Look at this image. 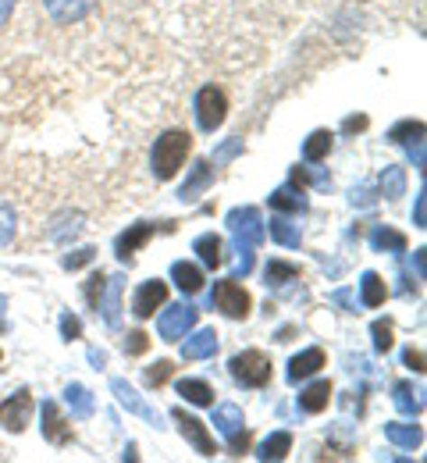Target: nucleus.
Wrapping results in <instances>:
<instances>
[{
    "mask_svg": "<svg viewBox=\"0 0 427 463\" xmlns=\"http://www.w3.org/2000/svg\"><path fill=\"white\" fill-rule=\"evenodd\" d=\"M228 232H232V239H236V253H239V260H236V279H246L249 271H253V253H256V246L264 242V218H260V211L256 207H236V211H228Z\"/></svg>",
    "mask_w": 427,
    "mask_h": 463,
    "instance_id": "1",
    "label": "nucleus"
},
{
    "mask_svg": "<svg viewBox=\"0 0 427 463\" xmlns=\"http://www.w3.org/2000/svg\"><path fill=\"white\" fill-rule=\"evenodd\" d=\"M189 154H192V136L182 132V128H168V132L153 143V154H150L157 182H172V178L179 175V168L185 165Z\"/></svg>",
    "mask_w": 427,
    "mask_h": 463,
    "instance_id": "2",
    "label": "nucleus"
},
{
    "mask_svg": "<svg viewBox=\"0 0 427 463\" xmlns=\"http://www.w3.org/2000/svg\"><path fill=\"white\" fill-rule=\"evenodd\" d=\"M228 374L243 389H264L271 382V356L264 349H243L228 360Z\"/></svg>",
    "mask_w": 427,
    "mask_h": 463,
    "instance_id": "3",
    "label": "nucleus"
},
{
    "mask_svg": "<svg viewBox=\"0 0 427 463\" xmlns=\"http://www.w3.org/2000/svg\"><path fill=\"white\" fill-rule=\"evenodd\" d=\"M210 307L221 310V314L232 317V321H246L249 310H253V296L239 286V279H225V282H214V289H210Z\"/></svg>",
    "mask_w": 427,
    "mask_h": 463,
    "instance_id": "4",
    "label": "nucleus"
},
{
    "mask_svg": "<svg viewBox=\"0 0 427 463\" xmlns=\"http://www.w3.org/2000/svg\"><path fill=\"white\" fill-rule=\"evenodd\" d=\"M192 108H196V125H200L203 132H218V128L225 125V118H228V97H225L218 86H203V90L196 93Z\"/></svg>",
    "mask_w": 427,
    "mask_h": 463,
    "instance_id": "5",
    "label": "nucleus"
},
{
    "mask_svg": "<svg viewBox=\"0 0 427 463\" xmlns=\"http://www.w3.org/2000/svg\"><path fill=\"white\" fill-rule=\"evenodd\" d=\"M196 321H200V310L192 303H175V307H168L157 317V335L164 343H179V339H185L196 328Z\"/></svg>",
    "mask_w": 427,
    "mask_h": 463,
    "instance_id": "6",
    "label": "nucleus"
},
{
    "mask_svg": "<svg viewBox=\"0 0 427 463\" xmlns=\"http://www.w3.org/2000/svg\"><path fill=\"white\" fill-rule=\"evenodd\" d=\"M172 420L179 424L182 439L189 442V446H192V449H196V453H200V457H207V460H210V457H218L214 435L207 431V424H203L200 417H192V413H185L182 406H175V410H172Z\"/></svg>",
    "mask_w": 427,
    "mask_h": 463,
    "instance_id": "7",
    "label": "nucleus"
},
{
    "mask_svg": "<svg viewBox=\"0 0 427 463\" xmlns=\"http://www.w3.org/2000/svg\"><path fill=\"white\" fill-rule=\"evenodd\" d=\"M29 420H32V392H29V389H18L14 396H7V400L0 403V424H4L11 435L25 431Z\"/></svg>",
    "mask_w": 427,
    "mask_h": 463,
    "instance_id": "8",
    "label": "nucleus"
},
{
    "mask_svg": "<svg viewBox=\"0 0 427 463\" xmlns=\"http://www.w3.org/2000/svg\"><path fill=\"white\" fill-rule=\"evenodd\" d=\"M164 303H168V282L150 279V282H143V286L135 289V296H132V314H135L139 321H146V317H153Z\"/></svg>",
    "mask_w": 427,
    "mask_h": 463,
    "instance_id": "9",
    "label": "nucleus"
},
{
    "mask_svg": "<svg viewBox=\"0 0 427 463\" xmlns=\"http://www.w3.org/2000/svg\"><path fill=\"white\" fill-rule=\"evenodd\" d=\"M157 235V225L153 222H139V225H128V229L115 239V257L122 260V264H132V253H139L150 239Z\"/></svg>",
    "mask_w": 427,
    "mask_h": 463,
    "instance_id": "10",
    "label": "nucleus"
},
{
    "mask_svg": "<svg viewBox=\"0 0 427 463\" xmlns=\"http://www.w3.org/2000/svg\"><path fill=\"white\" fill-rule=\"evenodd\" d=\"M40 417H43V439L51 442V446H68L71 442V424L64 420L61 406L54 403V400H43V410H40Z\"/></svg>",
    "mask_w": 427,
    "mask_h": 463,
    "instance_id": "11",
    "label": "nucleus"
},
{
    "mask_svg": "<svg viewBox=\"0 0 427 463\" xmlns=\"http://www.w3.org/2000/svg\"><path fill=\"white\" fill-rule=\"evenodd\" d=\"M267 203H271V211H282V214H306L310 211V200H306V193L300 185H278L271 196H267Z\"/></svg>",
    "mask_w": 427,
    "mask_h": 463,
    "instance_id": "12",
    "label": "nucleus"
},
{
    "mask_svg": "<svg viewBox=\"0 0 427 463\" xmlns=\"http://www.w3.org/2000/svg\"><path fill=\"white\" fill-rule=\"evenodd\" d=\"M122 286L125 279H107V289L100 296V307H97V314H104V321H107V328H122Z\"/></svg>",
    "mask_w": 427,
    "mask_h": 463,
    "instance_id": "13",
    "label": "nucleus"
},
{
    "mask_svg": "<svg viewBox=\"0 0 427 463\" xmlns=\"http://www.w3.org/2000/svg\"><path fill=\"white\" fill-rule=\"evenodd\" d=\"M111 392L118 396V403H122L128 413H135V417H143V420H150V424H161V417H157L150 406L139 400V392H135V389H132L125 378H111Z\"/></svg>",
    "mask_w": 427,
    "mask_h": 463,
    "instance_id": "14",
    "label": "nucleus"
},
{
    "mask_svg": "<svg viewBox=\"0 0 427 463\" xmlns=\"http://www.w3.org/2000/svg\"><path fill=\"white\" fill-rule=\"evenodd\" d=\"M320 367H324V349L320 346L303 349V353H296V356L289 360V382L300 385V382H306L310 374H317Z\"/></svg>",
    "mask_w": 427,
    "mask_h": 463,
    "instance_id": "15",
    "label": "nucleus"
},
{
    "mask_svg": "<svg viewBox=\"0 0 427 463\" xmlns=\"http://www.w3.org/2000/svg\"><path fill=\"white\" fill-rule=\"evenodd\" d=\"M214 185V168H210V161H196L192 168H189V178L182 182V189H179V200L189 203V200H196L200 193H207Z\"/></svg>",
    "mask_w": 427,
    "mask_h": 463,
    "instance_id": "16",
    "label": "nucleus"
},
{
    "mask_svg": "<svg viewBox=\"0 0 427 463\" xmlns=\"http://www.w3.org/2000/svg\"><path fill=\"white\" fill-rule=\"evenodd\" d=\"M367 242H370L374 253H406V246H410V239L403 232L388 229V225H374L370 235H367Z\"/></svg>",
    "mask_w": 427,
    "mask_h": 463,
    "instance_id": "17",
    "label": "nucleus"
},
{
    "mask_svg": "<svg viewBox=\"0 0 427 463\" xmlns=\"http://www.w3.org/2000/svg\"><path fill=\"white\" fill-rule=\"evenodd\" d=\"M192 253H196L210 271L225 264V242H221V235H214V232L196 235V239H192Z\"/></svg>",
    "mask_w": 427,
    "mask_h": 463,
    "instance_id": "18",
    "label": "nucleus"
},
{
    "mask_svg": "<svg viewBox=\"0 0 427 463\" xmlns=\"http://www.w3.org/2000/svg\"><path fill=\"white\" fill-rule=\"evenodd\" d=\"M43 4H47L51 18H54V22H61V25H75V22H82V18L89 14V7H93V0H43Z\"/></svg>",
    "mask_w": 427,
    "mask_h": 463,
    "instance_id": "19",
    "label": "nucleus"
},
{
    "mask_svg": "<svg viewBox=\"0 0 427 463\" xmlns=\"http://www.w3.org/2000/svg\"><path fill=\"white\" fill-rule=\"evenodd\" d=\"M385 439L399 449H421L424 442V428L421 424H399V420H388L385 424Z\"/></svg>",
    "mask_w": 427,
    "mask_h": 463,
    "instance_id": "20",
    "label": "nucleus"
},
{
    "mask_svg": "<svg viewBox=\"0 0 427 463\" xmlns=\"http://www.w3.org/2000/svg\"><path fill=\"white\" fill-rule=\"evenodd\" d=\"M218 353V332L214 328H200L192 339L182 343V360H207Z\"/></svg>",
    "mask_w": 427,
    "mask_h": 463,
    "instance_id": "21",
    "label": "nucleus"
},
{
    "mask_svg": "<svg viewBox=\"0 0 427 463\" xmlns=\"http://www.w3.org/2000/svg\"><path fill=\"white\" fill-rule=\"evenodd\" d=\"M392 403L403 417H421V410H424V400L413 389V382H395L392 385Z\"/></svg>",
    "mask_w": 427,
    "mask_h": 463,
    "instance_id": "22",
    "label": "nucleus"
},
{
    "mask_svg": "<svg viewBox=\"0 0 427 463\" xmlns=\"http://www.w3.org/2000/svg\"><path fill=\"white\" fill-rule=\"evenodd\" d=\"M328 403H331V382H324V378L306 385L303 392H300V400H296V406L303 413H320V410H328Z\"/></svg>",
    "mask_w": 427,
    "mask_h": 463,
    "instance_id": "23",
    "label": "nucleus"
},
{
    "mask_svg": "<svg viewBox=\"0 0 427 463\" xmlns=\"http://www.w3.org/2000/svg\"><path fill=\"white\" fill-rule=\"evenodd\" d=\"M64 403L71 406V417H75V420H86V417H93V410H97L93 392H89L86 385H79V382H71V385L64 389Z\"/></svg>",
    "mask_w": 427,
    "mask_h": 463,
    "instance_id": "24",
    "label": "nucleus"
},
{
    "mask_svg": "<svg viewBox=\"0 0 427 463\" xmlns=\"http://www.w3.org/2000/svg\"><path fill=\"white\" fill-rule=\"evenodd\" d=\"M264 279H267V289L282 292L289 282H300V279H303V271H300L296 264H289V260H267Z\"/></svg>",
    "mask_w": 427,
    "mask_h": 463,
    "instance_id": "25",
    "label": "nucleus"
},
{
    "mask_svg": "<svg viewBox=\"0 0 427 463\" xmlns=\"http://www.w3.org/2000/svg\"><path fill=\"white\" fill-rule=\"evenodd\" d=\"M331 146H335V132H328V128H317V132H310V136H306V143H303V161H310V165H320V161H328Z\"/></svg>",
    "mask_w": 427,
    "mask_h": 463,
    "instance_id": "26",
    "label": "nucleus"
},
{
    "mask_svg": "<svg viewBox=\"0 0 427 463\" xmlns=\"http://www.w3.org/2000/svg\"><path fill=\"white\" fill-rule=\"evenodd\" d=\"M172 282H175L185 296H196V292L203 289V271H200L196 264H189V260H175V264H172Z\"/></svg>",
    "mask_w": 427,
    "mask_h": 463,
    "instance_id": "27",
    "label": "nucleus"
},
{
    "mask_svg": "<svg viewBox=\"0 0 427 463\" xmlns=\"http://www.w3.org/2000/svg\"><path fill=\"white\" fill-rule=\"evenodd\" d=\"M243 424H246V417H243V406H236V403H221L218 410H214V428L225 435V439H232V435H239L243 431Z\"/></svg>",
    "mask_w": 427,
    "mask_h": 463,
    "instance_id": "28",
    "label": "nucleus"
},
{
    "mask_svg": "<svg viewBox=\"0 0 427 463\" xmlns=\"http://www.w3.org/2000/svg\"><path fill=\"white\" fill-rule=\"evenodd\" d=\"M388 143H395V146H417V143H424V121H413V118H406V121H399V125H392L388 128Z\"/></svg>",
    "mask_w": 427,
    "mask_h": 463,
    "instance_id": "29",
    "label": "nucleus"
},
{
    "mask_svg": "<svg viewBox=\"0 0 427 463\" xmlns=\"http://www.w3.org/2000/svg\"><path fill=\"white\" fill-rule=\"evenodd\" d=\"M292 453V435L289 431H274L256 446V460H285Z\"/></svg>",
    "mask_w": 427,
    "mask_h": 463,
    "instance_id": "30",
    "label": "nucleus"
},
{
    "mask_svg": "<svg viewBox=\"0 0 427 463\" xmlns=\"http://www.w3.org/2000/svg\"><path fill=\"white\" fill-rule=\"evenodd\" d=\"M385 299H388L385 279H381L377 271H364V279H360V303H364V307H381Z\"/></svg>",
    "mask_w": 427,
    "mask_h": 463,
    "instance_id": "31",
    "label": "nucleus"
},
{
    "mask_svg": "<svg viewBox=\"0 0 427 463\" xmlns=\"http://www.w3.org/2000/svg\"><path fill=\"white\" fill-rule=\"evenodd\" d=\"M179 396H185V403L192 406H214V389L203 378H182L179 382Z\"/></svg>",
    "mask_w": 427,
    "mask_h": 463,
    "instance_id": "32",
    "label": "nucleus"
},
{
    "mask_svg": "<svg viewBox=\"0 0 427 463\" xmlns=\"http://www.w3.org/2000/svg\"><path fill=\"white\" fill-rule=\"evenodd\" d=\"M264 232H271V239L278 242V246H285V250H300V229L292 225V222H285V218H271Z\"/></svg>",
    "mask_w": 427,
    "mask_h": 463,
    "instance_id": "33",
    "label": "nucleus"
},
{
    "mask_svg": "<svg viewBox=\"0 0 427 463\" xmlns=\"http://www.w3.org/2000/svg\"><path fill=\"white\" fill-rule=\"evenodd\" d=\"M377 189H381V196H385V200H399V196L406 193V172H403L399 165H388V168L381 172Z\"/></svg>",
    "mask_w": 427,
    "mask_h": 463,
    "instance_id": "34",
    "label": "nucleus"
},
{
    "mask_svg": "<svg viewBox=\"0 0 427 463\" xmlns=\"http://www.w3.org/2000/svg\"><path fill=\"white\" fill-rule=\"evenodd\" d=\"M79 232H82V214L64 211V214L54 218V225H51V239L54 242H71V239H79Z\"/></svg>",
    "mask_w": 427,
    "mask_h": 463,
    "instance_id": "35",
    "label": "nucleus"
},
{
    "mask_svg": "<svg viewBox=\"0 0 427 463\" xmlns=\"http://www.w3.org/2000/svg\"><path fill=\"white\" fill-rule=\"evenodd\" d=\"M172 374H175V364H172V360H157V364H150V367L143 371V382H146L150 389H161Z\"/></svg>",
    "mask_w": 427,
    "mask_h": 463,
    "instance_id": "36",
    "label": "nucleus"
},
{
    "mask_svg": "<svg viewBox=\"0 0 427 463\" xmlns=\"http://www.w3.org/2000/svg\"><path fill=\"white\" fill-rule=\"evenodd\" d=\"M14 232H18V218H14V207L0 200V250L14 242Z\"/></svg>",
    "mask_w": 427,
    "mask_h": 463,
    "instance_id": "37",
    "label": "nucleus"
},
{
    "mask_svg": "<svg viewBox=\"0 0 427 463\" xmlns=\"http://www.w3.org/2000/svg\"><path fill=\"white\" fill-rule=\"evenodd\" d=\"M93 260H97V250H93V246H82V250H71V253H64L61 268H64V271H82V268H89Z\"/></svg>",
    "mask_w": 427,
    "mask_h": 463,
    "instance_id": "38",
    "label": "nucleus"
},
{
    "mask_svg": "<svg viewBox=\"0 0 427 463\" xmlns=\"http://www.w3.org/2000/svg\"><path fill=\"white\" fill-rule=\"evenodd\" d=\"M370 335H374V349H377V353H388V349L395 346V339H392V321H388V317L374 321V325H370Z\"/></svg>",
    "mask_w": 427,
    "mask_h": 463,
    "instance_id": "39",
    "label": "nucleus"
},
{
    "mask_svg": "<svg viewBox=\"0 0 427 463\" xmlns=\"http://www.w3.org/2000/svg\"><path fill=\"white\" fill-rule=\"evenodd\" d=\"M239 154H243V139H228V143H221V146L214 150V168H221V165L236 161Z\"/></svg>",
    "mask_w": 427,
    "mask_h": 463,
    "instance_id": "40",
    "label": "nucleus"
},
{
    "mask_svg": "<svg viewBox=\"0 0 427 463\" xmlns=\"http://www.w3.org/2000/svg\"><path fill=\"white\" fill-rule=\"evenodd\" d=\"M104 289H107V275L100 271V275H93L89 282H86V303L97 310L100 307V296H104Z\"/></svg>",
    "mask_w": 427,
    "mask_h": 463,
    "instance_id": "41",
    "label": "nucleus"
},
{
    "mask_svg": "<svg viewBox=\"0 0 427 463\" xmlns=\"http://www.w3.org/2000/svg\"><path fill=\"white\" fill-rule=\"evenodd\" d=\"M61 339H64V343L82 339V321H79L71 310H64V314H61Z\"/></svg>",
    "mask_w": 427,
    "mask_h": 463,
    "instance_id": "42",
    "label": "nucleus"
},
{
    "mask_svg": "<svg viewBox=\"0 0 427 463\" xmlns=\"http://www.w3.org/2000/svg\"><path fill=\"white\" fill-rule=\"evenodd\" d=\"M150 349V335L146 332H128L125 335V356H143Z\"/></svg>",
    "mask_w": 427,
    "mask_h": 463,
    "instance_id": "43",
    "label": "nucleus"
},
{
    "mask_svg": "<svg viewBox=\"0 0 427 463\" xmlns=\"http://www.w3.org/2000/svg\"><path fill=\"white\" fill-rule=\"evenodd\" d=\"M403 364H406L410 371H417V374H424V349L406 346V349H403Z\"/></svg>",
    "mask_w": 427,
    "mask_h": 463,
    "instance_id": "44",
    "label": "nucleus"
},
{
    "mask_svg": "<svg viewBox=\"0 0 427 463\" xmlns=\"http://www.w3.org/2000/svg\"><path fill=\"white\" fill-rule=\"evenodd\" d=\"M349 200H353V207H374V200H377V196H374V189H370V185H357V189H353V196H349Z\"/></svg>",
    "mask_w": 427,
    "mask_h": 463,
    "instance_id": "45",
    "label": "nucleus"
},
{
    "mask_svg": "<svg viewBox=\"0 0 427 463\" xmlns=\"http://www.w3.org/2000/svg\"><path fill=\"white\" fill-rule=\"evenodd\" d=\"M331 303H335V307H342L346 314H357V299H353V292H349V289L331 292Z\"/></svg>",
    "mask_w": 427,
    "mask_h": 463,
    "instance_id": "46",
    "label": "nucleus"
},
{
    "mask_svg": "<svg viewBox=\"0 0 427 463\" xmlns=\"http://www.w3.org/2000/svg\"><path fill=\"white\" fill-rule=\"evenodd\" d=\"M413 225H417V229H427V193H424V189L417 193V207H413Z\"/></svg>",
    "mask_w": 427,
    "mask_h": 463,
    "instance_id": "47",
    "label": "nucleus"
},
{
    "mask_svg": "<svg viewBox=\"0 0 427 463\" xmlns=\"http://www.w3.org/2000/svg\"><path fill=\"white\" fill-rule=\"evenodd\" d=\"M228 453H232V457L249 453V435H246V428L239 431V435H232V439H228Z\"/></svg>",
    "mask_w": 427,
    "mask_h": 463,
    "instance_id": "48",
    "label": "nucleus"
},
{
    "mask_svg": "<svg viewBox=\"0 0 427 463\" xmlns=\"http://www.w3.org/2000/svg\"><path fill=\"white\" fill-rule=\"evenodd\" d=\"M367 125H370L367 115H353V118H346V121H342V132H346V136H353V132H364Z\"/></svg>",
    "mask_w": 427,
    "mask_h": 463,
    "instance_id": "49",
    "label": "nucleus"
},
{
    "mask_svg": "<svg viewBox=\"0 0 427 463\" xmlns=\"http://www.w3.org/2000/svg\"><path fill=\"white\" fill-rule=\"evenodd\" d=\"M289 182L303 189V185H313V175H310V168H300V165H296V168L289 172Z\"/></svg>",
    "mask_w": 427,
    "mask_h": 463,
    "instance_id": "50",
    "label": "nucleus"
},
{
    "mask_svg": "<svg viewBox=\"0 0 427 463\" xmlns=\"http://www.w3.org/2000/svg\"><path fill=\"white\" fill-rule=\"evenodd\" d=\"M86 356H89V364H93L97 371H104V367H107V353H104V349H89Z\"/></svg>",
    "mask_w": 427,
    "mask_h": 463,
    "instance_id": "51",
    "label": "nucleus"
},
{
    "mask_svg": "<svg viewBox=\"0 0 427 463\" xmlns=\"http://www.w3.org/2000/svg\"><path fill=\"white\" fill-rule=\"evenodd\" d=\"M11 14H14V0H0V29L11 22Z\"/></svg>",
    "mask_w": 427,
    "mask_h": 463,
    "instance_id": "52",
    "label": "nucleus"
},
{
    "mask_svg": "<svg viewBox=\"0 0 427 463\" xmlns=\"http://www.w3.org/2000/svg\"><path fill=\"white\" fill-rule=\"evenodd\" d=\"M424 253H427V250H417V253H413V268H417V279H424V275H427V260H424Z\"/></svg>",
    "mask_w": 427,
    "mask_h": 463,
    "instance_id": "53",
    "label": "nucleus"
},
{
    "mask_svg": "<svg viewBox=\"0 0 427 463\" xmlns=\"http://www.w3.org/2000/svg\"><path fill=\"white\" fill-rule=\"evenodd\" d=\"M0 360H4V353H0Z\"/></svg>",
    "mask_w": 427,
    "mask_h": 463,
    "instance_id": "54",
    "label": "nucleus"
}]
</instances>
